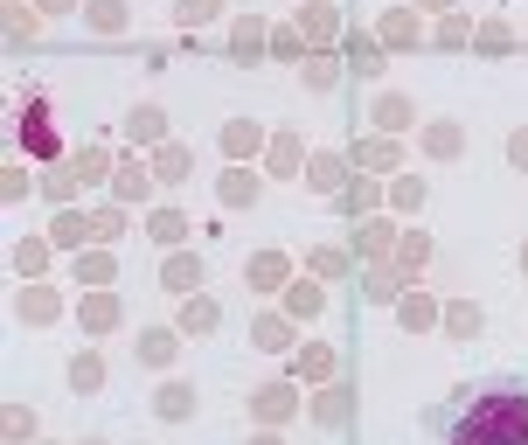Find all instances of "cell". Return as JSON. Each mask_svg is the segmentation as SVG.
Instances as JSON below:
<instances>
[{"instance_id":"1","label":"cell","mask_w":528,"mask_h":445,"mask_svg":"<svg viewBox=\"0 0 528 445\" xmlns=\"http://www.w3.org/2000/svg\"><path fill=\"white\" fill-rule=\"evenodd\" d=\"M445 445H528V383L522 376H494V383H466L431 411Z\"/></svg>"}]
</instances>
